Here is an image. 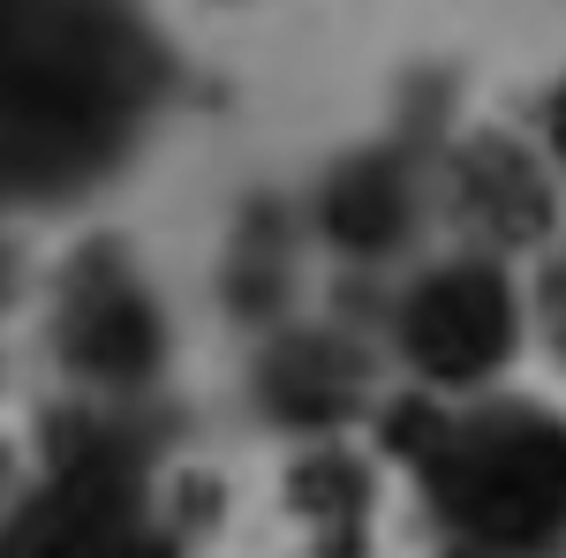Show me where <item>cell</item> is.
<instances>
[{"mask_svg":"<svg viewBox=\"0 0 566 558\" xmlns=\"http://www.w3.org/2000/svg\"><path fill=\"white\" fill-rule=\"evenodd\" d=\"M408 219H416V189H408V173L392 167V159L348 167L333 181V197H325V227L348 250H392L408 234Z\"/></svg>","mask_w":566,"mask_h":558,"instance_id":"cell-8","label":"cell"},{"mask_svg":"<svg viewBox=\"0 0 566 558\" xmlns=\"http://www.w3.org/2000/svg\"><path fill=\"white\" fill-rule=\"evenodd\" d=\"M386 445L408 461L453 551L566 558V423L536 400H400Z\"/></svg>","mask_w":566,"mask_h":558,"instance_id":"cell-2","label":"cell"},{"mask_svg":"<svg viewBox=\"0 0 566 558\" xmlns=\"http://www.w3.org/2000/svg\"><path fill=\"white\" fill-rule=\"evenodd\" d=\"M446 558H483V551H446Z\"/></svg>","mask_w":566,"mask_h":558,"instance_id":"cell-12","label":"cell"},{"mask_svg":"<svg viewBox=\"0 0 566 558\" xmlns=\"http://www.w3.org/2000/svg\"><path fill=\"white\" fill-rule=\"evenodd\" d=\"M295 506H303L333 544H348L355 528H363V514H370V483H363V468L355 461H340V453H317V461H303L295 468Z\"/></svg>","mask_w":566,"mask_h":558,"instance_id":"cell-9","label":"cell"},{"mask_svg":"<svg viewBox=\"0 0 566 558\" xmlns=\"http://www.w3.org/2000/svg\"><path fill=\"white\" fill-rule=\"evenodd\" d=\"M392 347L431 392L491 386L522 347V295L491 250L423 264L392 302Z\"/></svg>","mask_w":566,"mask_h":558,"instance_id":"cell-4","label":"cell"},{"mask_svg":"<svg viewBox=\"0 0 566 558\" xmlns=\"http://www.w3.org/2000/svg\"><path fill=\"white\" fill-rule=\"evenodd\" d=\"M53 347L69 355V370L91 378V386H122L129 392L151 362H159V317L122 264L91 257L76 280H69V302L53 317Z\"/></svg>","mask_w":566,"mask_h":558,"instance_id":"cell-5","label":"cell"},{"mask_svg":"<svg viewBox=\"0 0 566 558\" xmlns=\"http://www.w3.org/2000/svg\"><path fill=\"white\" fill-rule=\"evenodd\" d=\"M0 272H8V264H0Z\"/></svg>","mask_w":566,"mask_h":558,"instance_id":"cell-13","label":"cell"},{"mask_svg":"<svg viewBox=\"0 0 566 558\" xmlns=\"http://www.w3.org/2000/svg\"><path fill=\"white\" fill-rule=\"evenodd\" d=\"M544 136H552V159L566 167V76H559V91H552V106H544Z\"/></svg>","mask_w":566,"mask_h":558,"instance_id":"cell-11","label":"cell"},{"mask_svg":"<svg viewBox=\"0 0 566 558\" xmlns=\"http://www.w3.org/2000/svg\"><path fill=\"white\" fill-rule=\"evenodd\" d=\"M181 514L151 491L129 430L76 423L45 475L0 514V558H181Z\"/></svg>","mask_w":566,"mask_h":558,"instance_id":"cell-3","label":"cell"},{"mask_svg":"<svg viewBox=\"0 0 566 558\" xmlns=\"http://www.w3.org/2000/svg\"><path fill=\"white\" fill-rule=\"evenodd\" d=\"M536 317H544V340H552V355L566 362V242L552 250L544 280H536Z\"/></svg>","mask_w":566,"mask_h":558,"instance_id":"cell-10","label":"cell"},{"mask_svg":"<svg viewBox=\"0 0 566 558\" xmlns=\"http://www.w3.org/2000/svg\"><path fill=\"white\" fill-rule=\"evenodd\" d=\"M167 98V45L136 0H0V204L106 189Z\"/></svg>","mask_w":566,"mask_h":558,"instance_id":"cell-1","label":"cell"},{"mask_svg":"<svg viewBox=\"0 0 566 558\" xmlns=\"http://www.w3.org/2000/svg\"><path fill=\"white\" fill-rule=\"evenodd\" d=\"M264 392L287 423H340L363 392V362H355L340 340L310 333V340H287L264 370Z\"/></svg>","mask_w":566,"mask_h":558,"instance_id":"cell-7","label":"cell"},{"mask_svg":"<svg viewBox=\"0 0 566 558\" xmlns=\"http://www.w3.org/2000/svg\"><path fill=\"white\" fill-rule=\"evenodd\" d=\"M453 212L491 250H528V242L552 234V181L536 173V159L522 144L476 136L453 159Z\"/></svg>","mask_w":566,"mask_h":558,"instance_id":"cell-6","label":"cell"}]
</instances>
